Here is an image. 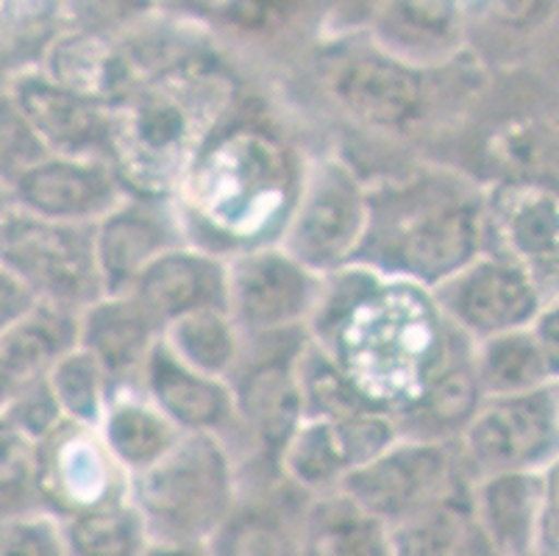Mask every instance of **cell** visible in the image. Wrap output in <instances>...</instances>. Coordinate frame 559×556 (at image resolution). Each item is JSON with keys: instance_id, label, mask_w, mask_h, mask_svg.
<instances>
[{"instance_id": "6da1fadb", "label": "cell", "mask_w": 559, "mask_h": 556, "mask_svg": "<svg viewBox=\"0 0 559 556\" xmlns=\"http://www.w3.org/2000/svg\"><path fill=\"white\" fill-rule=\"evenodd\" d=\"M237 468L223 437L181 435V440L131 476V504L151 545L203 548L237 501Z\"/></svg>"}, {"instance_id": "7a4b0ae2", "label": "cell", "mask_w": 559, "mask_h": 556, "mask_svg": "<svg viewBox=\"0 0 559 556\" xmlns=\"http://www.w3.org/2000/svg\"><path fill=\"white\" fill-rule=\"evenodd\" d=\"M0 262L20 284H28L53 306H93L104 298V279L95 251V228L59 223L34 212L0 221Z\"/></svg>"}, {"instance_id": "3957f363", "label": "cell", "mask_w": 559, "mask_h": 556, "mask_svg": "<svg viewBox=\"0 0 559 556\" xmlns=\"http://www.w3.org/2000/svg\"><path fill=\"white\" fill-rule=\"evenodd\" d=\"M462 478L460 459L445 440H395L368 465L348 473L340 489L365 512L399 529L467 493L471 484Z\"/></svg>"}, {"instance_id": "277c9868", "label": "cell", "mask_w": 559, "mask_h": 556, "mask_svg": "<svg viewBox=\"0 0 559 556\" xmlns=\"http://www.w3.org/2000/svg\"><path fill=\"white\" fill-rule=\"evenodd\" d=\"M559 451V401L551 387L492 395L462 431L460 459L479 478L537 473Z\"/></svg>"}, {"instance_id": "5b68a950", "label": "cell", "mask_w": 559, "mask_h": 556, "mask_svg": "<svg viewBox=\"0 0 559 556\" xmlns=\"http://www.w3.org/2000/svg\"><path fill=\"white\" fill-rule=\"evenodd\" d=\"M370 203L357 176L340 162L312 167L289 214L284 251L309 270L337 268L362 248Z\"/></svg>"}, {"instance_id": "8992f818", "label": "cell", "mask_w": 559, "mask_h": 556, "mask_svg": "<svg viewBox=\"0 0 559 556\" xmlns=\"http://www.w3.org/2000/svg\"><path fill=\"white\" fill-rule=\"evenodd\" d=\"M481 239L479 203L471 198L429 196L409 203L390 228V248L409 282L445 284L476 262Z\"/></svg>"}, {"instance_id": "52a82bcc", "label": "cell", "mask_w": 559, "mask_h": 556, "mask_svg": "<svg viewBox=\"0 0 559 556\" xmlns=\"http://www.w3.org/2000/svg\"><path fill=\"white\" fill-rule=\"evenodd\" d=\"M226 312L248 334L296 329L318 304L314 270L284 248H248L226 262Z\"/></svg>"}, {"instance_id": "ba28073f", "label": "cell", "mask_w": 559, "mask_h": 556, "mask_svg": "<svg viewBox=\"0 0 559 556\" xmlns=\"http://www.w3.org/2000/svg\"><path fill=\"white\" fill-rule=\"evenodd\" d=\"M284 167L278 147L264 137L237 134L212 147L198 165V187L192 190L201 217L206 214L228 237L246 239V217L282 192Z\"/></svg>"}, {"instance_id": "9c48e42d", "label": "cell", "mask_w": 559, "mask_h": 556, "mask_svg": "<svg viewBox=\"0 0 559 556\" xmlns=\"http://www.w3.org/2000/svg\"><path fill=\"white\" fill-rule=\"evenodd\" d=\"M312 496L282 473L240 484L231 512L203 548L210 556H304V520Z\"/></svg>"}, {"instance_id": "30bf717a", "label": "cell", "mask_w": 559, "mask_h": 556, "mask_svg": "<svg viewBox=\"0 0 559 556\" xmlns=\"http://www.w3.org/2000/svg\"><path fill=\"white\" fill-rule=\"evenodd\" d=\"M440 287L451 320L481 340L532 329L543 312L537 284L526 270L504 257L476 259Z\"/></svg>"}, {"instance_id": "8fae6325", "label": "cell", "mask_w": 559, "mask_h": 556, "mask_svg": "<svg viewBox=\"0 0 559 556\" xmlns=\"http://www.w3.org/2000/svg\"><path fill=\"white\" fill-rule=\"evenodd\" d=\"M332 92L354 120L373 129H412L429 111L424 73L390 54H362L343 61L332 79Z\"/></svg>"}, {"instance_id": "7c38bea8", "label": "cell", "mask_w": 559, "mask_h": 556, "mask_svg": "<svg viewBox=\"0 0 559 556\" xmlns=\"http://www.w3.org/2000/svg\"><path fill=\"white\" fill-rule=\"evenodd\" d=\"M17 192L25 209L59 223L93 226L126 201L123 178L109 162L93 159H43L20 173Z\"/></svg>"}, {"instance_id": "4fadbf2b", "label": "cell", "mask_w": 559, "mask_h": 556, "mask_svg": "<svg viewBox=\"0 0 559 556\" xmlns=\"http://www.w3.org/2000/svg\"><path fill=\"white\" fill-rule=\"evenodd\" d=\"M14 98L34 134L62 156L93 159L98 151H111L115 115L100 100L79 95L53 79H23Z\"/></svg>"}, {"instance_id": "5bb4252c", "label": "cell", "mask_w": 559, "mask_h": 556, "mask_svg": "<svg viewBox=\"0 0 559 556\" xmlns=\"http://www.w3.org/2000/svg\"><path fill=\"white\" fill-rule=\"evenodd\" d=\"M298 356H262L257 365L246 367L240 387L234 390L242 428L276 471L284 448L296 437L307 412Z\"/></svg>"}, {"instance_id": "9a60e30c", "label": "cell", "mask_w": 559, "mask_h": 556, "mask_svg": "<svg viewBox=\"0 0 559 556\" xmlns=\"http://www.w3.org/2000/svg\"><path fill=\"white\" fill-rule=\"evenodd\" d=\"M129 295L162 329L201 309H226V262L201 248L176 245L148 264Z\"/></svg>"}, {"instance_id": "2e32d148", "label": "cell", "mask_w": 559, "mask_h": 556, "mask_svg": "<svg viewBox=\"0 0 559 556\" xmlns=\"http://www.w3.org/2000/svg\"><path fill=\"white\" fill-rule=\"evenodd\" d=\"M142 381L148 398L187 435H217L240 421L226 379L206 376L173 354L165 340L154 345Z\"/></svg>"}, {"instance_id": "e0dca14e", "label": "cell", "mask_w": 559, "mask_h": 556, "mask_svg": "<svg viewBox=\"0 0 559 556\" xmlns=\"http://www.w3.org/2000/svg\"><path fill=\"white\" fill-rule=\"evenodd\" d=\"M179 245L170 217L156 203L126 198L95 223V251L106 295H129L148 264Z\"/></svg>"}, {"instance_id": "ac0fdd59", "label": "cell", "mask_w": 559, "mask_h": 556, "mask_svg": "<svg viewBox=\"0 0 559 556\" xmlns=\"http://www.w3.org/2000/svg\"><path fill=\"white\" fill-rule=\"evenodd\" d=\"M162 326L131 295H104L79 320V345L104 370L106 381L142 379Z\"/></svg>"}, {"instance_id": "d6986e66", "label": "cell", "mask_w": 559, "mask_h": 556, "mask_svg": "<svg viewBox=\"0 0 559 556\" xmlns=\"http://www.w3.org/2000/svg\"><path fill=\"white\" fill-rule=\"evenodd\" d=\"M471 501L501 556H528L540 532L546 484L537 473H496L471 487Z\"/></svg>"}, {"instance_id": "ffe728a7", "label": "cell", "mask_w": 559, "mask_h": 556, "mask_svg": "<svg viewBox=\"0 0 559 556\" xmlns=\"http://www.w3.org/2000/svg\"><path fill=\"white\" fill-rule=\"evenodd\" d=\"M79 323L70 309L50 306L23 315L0 334V401L17 395L75 348Z\"/></svg>"}, {"instance_id": "44dd1931", "label": "cell", "mask_w": 559, "mask_h": 556, "mask_svg": "<svg viewBox=\"0 0 559 556\" xmlns=\"http://www.w3.org/2000/svg\"><path fill=\"white\" fill-rule=\"evenodd\" d=\"M304 556H393V529L343 489L312 496L304 520Z\"/></svg>"}, {"instance_id": "7402d4cb", "label": "cell", "mask_w": 559, "mask_h": 556, "mask_svg": "<svg viewBox=\"0 0 559 556\" xmlns=\"http://www.w3.org/2000/svg\"><path fill=\"white\" fill-rule=\"evenodd\" d=\"M498 214L512 262L540 289L548 275H559V196L546 187H512Z\"/></svg>"}, {"instance_id": "603a6c76", "label": "cell", "mask_w": 559, "mask_h": 556, "mask_svg": "<svg viewBox=\"0 0 559 556\" xmlns=\"http://www.w3.org/2000/svg\"><path fill=\"white\" fill-rule=\"evenodd\" d=\"M376 23L388 54L406 64L454 50L462 31L456 0H381Z\"/></svg>"}, {"instance_id": "cb8c5ba5", "label": "cell", "mask_w": 559, "mask_h": 556, "mask_svg": "<svg viewBox=\"0 0 559 556\" xmlns=\"http://www.w3.org/2000/svg\"><path fill=\"white\" fill-rule=\"evenodd\" d=\"M393 556H501L487 537L471 489L393 529Z\"/></svg>"}, {"instance_id": "d4e9b609", "label": "cell", "mask_w": 559, "mask_h": 556, "mask_svg": "<svg viewBox=\"0 0 559 556\" xmlns=\"http://www.w3.org/2000/svg\"><path fill=\"white\" fill-rule=\"evenodd\" d=\"M100 423H104L100 440L129 476L148 471L181 440V428L165 417V412L151 398L140 401L134 395H117L115 404L106 406Z\"/></svg>"}, {"instance_id": "484cf974", "label": "cell", "mask_w": 559, "mask_h": 556, "mask_svg": "<svg viewBox=\"0 0 559 556\" xmlns=\"http://www.w3.org/2000/svg\"><path fill=\"white\" fill-rule=\"evenodd\" d=\"M474 365L481 392L487 398L540 390L554 374L540 336L532 329L510 331V334L485 340Z\"/></svg>"}, {"instance_id": "4316f807", "label": "cell", "mask_w": 559, "mask_h": 556, "mask_svg": "<svg viewBox=\"0 0 559 556\" xmlns=\"http://www.w3.org/2000/svg\"><path fill=\"white\" fill-rule=\"evenodd\" d=\"M240 326L226 309H201L162 329V340L170 345L173 354L215 379H226L234 367H240Z\"/></svg>"}, {"instance_id": "83f0119b", "label": "cell", "mask_w": 559, "mask_h": 556, "mask_svg": "<svg viewBox=\"0 0 559 556\" xmlns=\"http://www.w3.org/2000/svg\"><path fill=\"white\" fill-rule=\"evenodd\" d=\"M148 545L142 518L131 501L73 514L64 532L68 556H145Z\"/></svg>"}, {"instance_id": "f1b7e54d", "label": "cell", "mask_w": 559, "mask_h": 556, "mask_svg": "<svg viewBox=\"0 0 559 556\" xmlns=\"http://www.w3.org/2000/svg\"><path fill=\"white\" fill-rule=\"evenodd\" d=\"M104 370L81 345L56 362L53 374H50V392H53L56 404L64 415L79 423L104 421Z\"/></svg>"}, {"instance_id": "f546056e", "label": "cell", "mask_w": 559, "mask_h": 556, "mask_svg": "<svg viewBox=\"0 0 559 556\" xmlns=\"http://www.w3.org/2000/svg\"><path fill=\"white\" fill-rule=\"evenodd\" d=\"M481 385L476 365L440 367L420 392V410L431 423L443 428H465L481 406Z\"/></svg>"}, {"instance_id": "4dcf8cb0", "label": "cell", "mask_w": 559, "mask_h": 556, "mask_svg": "<svg viewBox=\"0 0 559 556\" xmlns=\"http://www.w3.org/2000/svg\"><path fill=\"white\" fill-rule=\"evenodd\" d=\"M304 0H221V20L246 37L282 34L301 14Z\"/></svg>"}, {"instance_id": "1f68e13d", "label": "cell", "mask_w": 559, "mask_h": 556, "mask_svg": "<svg viewBox=\"0 0 559 556\" xmlns=\"http://www.w3.org/2000/svg\"><path fill=\"white\" fill-rule=\"evenodd\" d=\"M0 556H68L64 540L56 537L50 527L37 523H3L0 527Z\"/></svg>"}, {"instance_id": "d6a6232c", "label": "cell", "mask_w": 559, "mask_h": 556, "mask_svg": "<svg viewBox=\"0 0 559 556\" xmlns=\"http://www.w3.org/2000/svg\"><path fill=\"white\" fill-rule=\"evenodd\" d=\"M32 448L14 426L0 423V493H20L32 478Z\"/></svg>"}, {"instance_id": "836d02e7", "label": "cell", "mask_w": 559, "mask_h": 556, "mask_svg": "<svg viewBox=\"0 0 559 556\" xmlns=\"http://www.w3.org/2000/svg\"><path fill=\"white\" fill-rule=\"evenodd\" d=\"M23 298L25 293L17 284V279L0 273V331H7V326H12L14 320L23 318Z\"/></svg>"}, {"instance_id": "e575fe53", "label": "cell", "mask_w": 559, "mask_h": 556, "mask_svg": "<svg viewBox=\"0 0 559 556\" xmlns=\"http://www.w3.org/2000/svg\"><path fill=\"white\" fill-rule=\"evenodd\" d=\"M537 43H540V50H546L543 56H548V64H551V70H559V7H557V12H554V17L548 20L546 28H543L540 37H537Z\"/></svg>"}, {"instance_id": "d590c367", "label": "cell", "mask_w": 559, "mask_h": 556, "mask_svg": "<svg viewBox=\"0 0 559 556\" xmlns=\"http://www.w3.org/2000/svg\"><path fill=\"white\" fill-rule=\"evenodd\" d=\"M145 556H210L206 548H192V545H148Z\"/></svg>"}, {"instance_id": "8d00e7d4", "label": "cell", "mask_w": 559, "mask_h": 556, "mask_svg": "<svg viewBox=\"0 0 559 556\" xmlns=\"http://www.w3.org/2000/svg\"><path fill=\"white\" fill-rule=\"evenodd\" d=\"M337 3H345V7L350 9H362V12L368 14H376L381 7V0H337Z\"/></svg>"}, {"instance_id": "74e56055", "label": "cell", "mask_w": 559, "mask_h": 556, "mask_svg": "<svg viewBox=\"0 0 559 556\" xmlns=\"http://www.w3.org/2000/svg\"><path fill=\"white\" fill-rule=\"evenodd\" d=\"M198 3H201V0H198Z\"/></svg>"}]
</instances>
